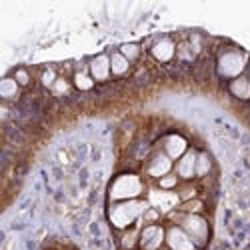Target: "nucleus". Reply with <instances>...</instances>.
<instances>
[{
    "instance_id": "nucleus-10",
    "label": "nucleus",
    "mask_w": 250,
    "mask_h": 250,
    "mask_svg": "<svg viewBox=\"0 0 250 250\" xmlns=\"http://www.w3.org/2000/svg\"><path fill=\"white\" fill-rule=\"evenodd\" d=\"M164 148H166V154H168V158H182L186 154V148H188V144H186V140L178 134H172L166 138V144H164Z\"/></svg>"
},
{
    "instance_id": "nucleus-2",
    "label": "nucleus",
    "mask_w": 250,
    "mask_h": 250,
    "mask_svg": "<svg viewBox=\"0 0 250 250\" xmlns=\"http://www.w3.org/2000/svg\"><path fill=\"white\" fill-rule=\"evenodd\" d=\"M142 192V182L134 174H122L114 180L110 188L112 200H124V198H136Z\"/></svg>"
},
{
    "instance_id": "nucleus-22",
    "label": "nucleus",
    "mask_w": 250,
    "mask_h": 250,
    "mask_svg": "<svg viewBox=\"0 0 250 250\" xmlns=\"http://www.w3.org/2000/svg\"><path fill=\"white\" fill-rule=\"evenodd\" d=\"M200 208H202V202H200V200H190V202H184V204H182V210H184V212H190V214H192V212H198Z\"/></svg>"
},
{
    "instance_id": "nucleus-12",
    "label": "nucleus",
    "mask_w": 250,
    "mask_h": 250,
    "mask_svg": "<svg viewBox=\"0 0 250 250\" xmlns=\"http://www.w3.org/2000/svg\"><path fill=\"white\" fill-rule=\"evenodd\" d=\"M230 92H232V96H236L240 100H248L250 98V80L244 76L234 78L230 84Z\"/></svg>"
},
{
    "instance_id": "nucleus-17",
    "label": "nucleus",
    "mask_w": 250,
    "mask_h": 250,
    "mask_svg": "<svg viewBox=\"0 0 250 250\" xmlns=\"http://www.w3.org/2000/svg\"><path fill=\"white\" fill-rule=\"evenodd\" d=\"M208 170H210V158H208V154H198V158H196V176H204V174H208Z\"/></svg>"
},
{
    "instance_id": "nucleus-13",
    "label": "nucleus",
    "mask_w": 250,
    "mask_h": 250,
    "mask_svg": "<svg viewBox=\"0 0 250 250\" xmlns=\"http://www.w3.org/2000/svg\"><path fill=\"white\" fill-rule=\"evenodd\" d=\"M110 70H112L114 76H124V74L130 70V62L124 58L120 52H114L110 56Z\"/></svg>"
},
{
    "instance_id": "nucleus-14",
    "label": "nucleus",
    "mask_w": 250,
    "mask_h": 250,
    "mask_svg": "<svg viewBox=\"0 0 250 250\" xmlns=\"http://www.w3.org/2000/svg\"><path fill=\"white\" fill-rule=\"evenodd\" d=\"M18 82L14 78H4L0 82V94H2L4 100H10V98H16L18 96Z\"/></svg>"
},
{
    "instance_id": "nucleus-4",
    "label": "nucleus",
    "mask_w": 250,
    "mask_h": 250,
    "mask_svg": "<svg viewBox=\"0 0 250 250\" xmlns=\"http://www.w3.org/2000/svg\"><path fill=\"white\" fill-rule=\"evenodd\" d=\"M182 226H184L186 234L192 238V242H200V244H202V242L206 240L208 228H206V222H204L200 216H196V214H188V216L184 218Z\"/></svg>"
},
{
    "instance_id": "nucleus-16",
    "label": "nucleus",
    "mask_w": 250,
    "mask_h": 250,
    "mask_svg": "<svg viewBox=\"0 0 250 250\" xmlns=\"http://www.w3.org/2000/svg\"><path fill=\"white\" fill-rule=\"evenodd\" d=\"M120 54L126 58L128 62H134V60H138V56H140V46L138 44H122L120 46Z\"/></svg>"
},
{
    "instance_id": "nucleus-7",
    "label": "nucleus",
    "mask_w": 250,
    "mask_h": 250,
    "mask_svg": "<svg viewBox=\"0 0 250 250\" xmlns=\"http://www.w3.org/2000/svg\"><path fill=\"white\" fill-rule=\"evenodd\" d=\"M110 56L106 54H100V56H94L90 60V74L94 80L98 82H104V80H108L110 76Z\"/></svg>"
},
{
    "instance_id": "nucleus-23",
    "label": "nucleus",
    "mask_w": 250,
    "mask_h": 250,
    "mask_svg": "<svg viewBox=\"0 0 250 250\" xmlns=\"http://www.w3.org/2000/svg\"><path fill=\"white\" fill-rule=\"evenodd\" d=\"M136 236H138V232H136V230L128 232L126 236L122 238V246H124V248H132V246L136 244Z\"/></svg>"
},
{
    "instance_id": "nucleus-5",
    "label": "nucleus",
    "mask_w": 250,
    "mask_h": 250,
    "mask_svg": "<svg viewBox=\"0 0 250 250\" xmlns=\"http://www.w3.org/2000/svg\"><path fill=\"white\" fill-rule=\"evenodd\" d=\"M164 240V230L156 224H150L146 226L144 230L140 232V246L144 250H158L160 244Z\"/></svg>"
},
{
    "instance_id": "nucleus-24",
    "label": "nucleus",
    "mask_w": 250,
    "mask_h": 250,
    "mask_svg": "<svg viewBox=\"0 0 250 250\" xmlns=\"http://www.w3.org/2000/svg\"><path fill=\"white\" fill-rule=\"evenodd\" d=\"M160 214H158V210H154V208H150V210H146V214H144V218L146 220H156Z\"/></svg>"
},
{
    "instance_id": "nucleus-1",
    "label": "nucleus",
    "mask_w": 250,
    "mask_h": 250,
    "mask_svg": "<svg viewBox=\"0 0 250 250\" xmlns=\"http://www.w3.org/2000/svg\"><path fill=\"white\" fill-rule=\"evenodd\" d=\"M146 202H140V200H130V202H122L118 206H114L110 210V220L116 228H126L130 226L144 210H146Z\"/></svg>"
},
{
    "instance_id": "nucleus-8",
    "label": "nucleus",
    "mask_w": 250,
    "mask_h": 250,
    "mask_svg": "<svg viewBox=\"0 0 250 250\" xmlns=\"http://www.w3.org/2000/svg\"><path fill=\"white\" fill-rule=\"evenodd\" d=\"M150 52H152V56H154L158 62H168V60H172L174 54H176V44L172 42L170 38H160L158 42L150 48Z\"/></svg>"
},
{
    "instance_id": "nucleus-20",
    "label": "nucleus",
    "mask_w": 250,
    "mask_h": 250,
    "mask_svg": "<svg viewBox=\"0 0 250 250\" xmlns=\"http://www.w3.org/2000/svg\"><path fill=\"white\" fill-rule=\"evenodd\" d=\"M52 92H54V94H66V92H68V82H66L64 78H58V80L54 82V86H52Z\"/></svg>"
},
{
    "instance_id": "nucleus-3",
    "label": "nucleus",
    "mask_w": 250,
    "mask_h": 250,
    "mask_svg": "<svg viewBox=\"0 0 250 250\" xmlns=\"http://www.w3.org/2000/svg\"><path fill=\"white\" fill-rule=\"evenodd\" d=\"M244 64H246V56L244 52L236 50V48H230L220 54L218 58V72L226 78H238L240 72L244 70Z\"/></svg>"
},
{
    "instance_id": "nucleus-21",
    "label": "nucleus",
    "mask_w": 250,
    "mask_h": 250,
    "mask_svg": "<svg viewBox=\"0 0 250 250\" xmlns=\"http://www.w3.org/2000/svg\"><path fill=\"white\" fill-rule=\"evenodd\" d=\"M58 78H56V74H54V70L52 68H48V70H44V74H42V84L44 86H48V88H52L54 86V82H56Z\"/></svg>"
},
{
    "instance_id": "nucleus-11",
    "label": "nucleus",
    "mask_w": 250,
    "mask_h": 250,
    "mask_svg": "<svg viewBox=\"0 0 250 250\" xmlns=\"http://www.w3.org/2000/svg\"><path fill=\"white\" fill-rule=\"evenodd\" d=\"M170 168H172V162H170L168 154H156L152 158L150 166H148V174L156 176V178H162V176H166L170 172Z\"/></svg>"
},
{
    "instance_id": "nucleus-9",
    "label": "nucleus",
    "mask_w": 250,
    "mask_h": 250,
    "mask_svg": "<svg viewBox=\"0 0 250 250\" xmlns=\"http://www.w3.org/2000/svg\"><path fill=\"white\" fill-rule=\"evenodd\" d=\"M196 152H192V150H188L182 158H180V162H178V166H176V170H178V176L180 178H184V180H188V178H192L194 174H196Z\"/></svg>"
},
{
    "instance_id": "nucleus-18",
    "label": "nucleus",
    "mask_w": 250,
    "mask_h": 250,
    "mask_svg": "<svg viewBox=\"0 0 250 250\" xmlns=\"http://www.w3.org/2000/svg\"><path fill=\"white\" fill-rule=\"evenodd\" d=\"M176 182H178V178H176V176H172V174H166V176H162V178H160V188H164V190L174 188Z\"/></svg>"
},
{
    "instance_id": "nucleus-15",
    "label": "nucleus",
    "mask_w": 250,
    "mask_h": 250,
    "mask_svg": "<svg viewBox=\"0 0 250 250\" xmlns=\"http://www.w3.org/2000/svg\"><path fill=\"white\" fill-rule=\"evenodd\" d=\"M74 84L78 90H90L94 86V78L84 74V72H76L74 74Z\"/></svg>"
},
{
    "instance_id": "nucleus-6",
    "label": "nucleus",
    "mask_w": 250,
    "mask_h": 250,
    "mask_svg": "<svg viewBox=\"0 0 250 250\" xmlns=\"http://www.w3.org/2000/svg\"><path fill=\"white\" fill-rule=\"evenodd\" d=\"M166 242L172 250H194V244L190 240V236L186 234L182 228L172 226L168 232H166Z\"/></svg>"
},
{
    "instance_id": "nucleus-19",
    "label": "nucleus",
    "mask_w": 250,
    "mask_h": 250,
    "mask_svg": "<svg viewBox=\"0 0 250 250\" xmlns=\"http://www.w3.org/2000/svg\"><path fill=\"white\" fill-rule=\"evenodd\" d=\"M14 80L18 82L20 86H28L30 76H28V72H26L24 68H20V70H16V72H14Z\"/></svg>"
}]
</instances>
